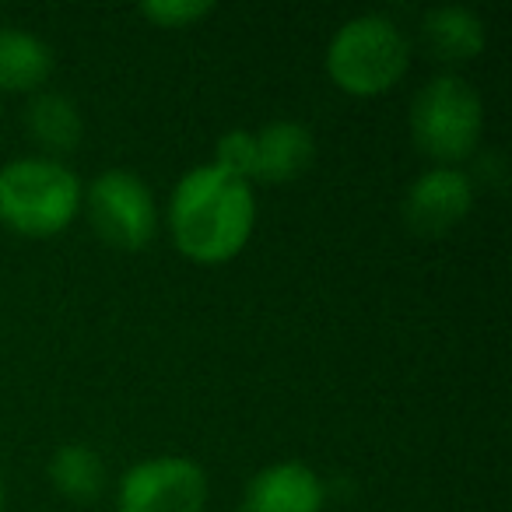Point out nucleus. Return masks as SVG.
Listing matches in <instances>:
<instances>
[{
  "label": "nucleus",
  "instance_id": "nucleus-1",
  "mask_svg": "<svg viewBox=\"0 0 512 512\" xmlns=\"http://www.w3.org/2000/svg\"><path fill=\"white\" fill-rule=\"evenodd\" d=\"M169 218L179 253L197 264H225L253 232V190L218 165H200L179 179Z\"/></svg>",
  "mask_w": 512,
  "mask_h": 512
},
{
  "label": "nucleus",
  "instance_id": "nucleus-2",
  "mask_svg": "<svg viewBox=\"0 0 512 512\" xmlns=\"http://www.w3.org/2000/svg\"><path fill=\"white\" fill-rule=\"evenodd\" d=\"M74 172L43 158H22L0 169V221L22 235H57L78 211Z\"/></svg>",
  "mask_w": 512,
  "mask_h": 512
},
{
  "label": "nucleus",
  "instance_id": "nucleus-3",
  "mask_svg": "<svg viewBox=\"0 0 512 512\" xmlns=\"http://www.w3.org/2000/svg\"><path fill=\"white\" fill-rule=\"evenodd\" d=\"M407 39L390 18L362 15L334 36L327 53V71L344 92L379 95L407 71Z\"/></svg>",
  "mask_w": 512,
  "mask_h": 512
},
{
  "label": "nucleus",
  "instance_id": "nucleus-4",
  "mask_svg": "<svg viewBox=\"0 0 512 512\" xmlns=\"http://www.w3.org/2000/svg\"><path fill=\"white\" fill-rule=\"evenodd\" d=\"M484 109L477 92L460 78H439L421 88L411 109L414 141L439 162H460L477 148Z\"/></svg>",
  "mask_w": 512,
  "mask_h": 512
},
{
  "label": "nucleus",
  "instance_id": "nucleus-5",
  "mask_svg": "<svg viewBox=\"0 0 512 512\" xmlns=\"http://www.w3.org/2000/svg\"><path fill=\"white\" fill-rule=\"evenodd\" d=\"M88 214L92 225L109 246L116 249H134L148 246L155 235V204H151V190L134 176V172L109 169L92 183V197H88Z\"/></svg>",
  "mask_w": 512,
  "mask_h": 512
},
{
  "label": "nucleus",
  "instance_id": "nucleus-6",
  "mask_svg": "<svg viewBox=\"0 0 512 512\" xmlns=\"http://www.w3.org/2000/svg\"><path fill=\"white\" fill-rule=\"evenodd\" d=\"M204 502V470L183 456L137 463L120 484V512H204Z\"/></svg>",
  "mask_w": 512,
  "mask_h": 512
},
{
  "label": "nucleus",
  "instance_id": "nucleus-7",
  "mask_svg": "<svg viewBox=\"0 0 512 512\" xmlns=\"http://www.w3.org/2000/svg\"><path fill=\"white\" fill-rule=\"evenodd\" d=\"M470 204H474V190L460 169H432L411 186L404 200V218L418 235H442L467 218Z\"/></svg>",
  "mask_w": 512,
  "mask_h": 512
},
{
  "label": "nucleus",
  "instance_id": "nucleus-8",
  "mask_svg": "<svg viewBox=\"0 0 512 512\" xmlns=\"http://www.w3.org/2000/svg\"><path fill=\"white\" fill-rule=\"evenodd\" d=\"M323 484L306 463H274L246 491V512H320Z\"/></svg>",
  "mask_w": 512,
  "mask_h": 512
},
{
  "label": "nucleus",
  "instance_id": "nucleus-9",
  "mask_svg": "<svg viewBox=\"0 0 512 512\" xmlns=\"http://www.w3.org/2000/svg\"><path fill=\"white\" fill-rule=\"evenodd\" d=\"M256 137V179L267 183H288V179L302 176L313 162V134L302 123H271Z\"/></svg>",
  "mask_w": 512,
  "mask_h": 512
},
{
  "label": "nucleus",
  "instance_id": "nucleus-10",
  "mask_svg": "<svg viewBox=\"0 0 512 512\" xmlns=\"http://www.w3.org/2000/svg\"><path fill=\"white\" fill-rule=\"evenodd\" d=\"M53 71V53L43 39L29 36V32L4 29L0 32V85L25 92V88H39Z\"/></svg>",
  "mask_w": 512,
  "mask_h": 512
},
{
  "label": "nucleus",
  "instance_id": "nucleus-11",
  "mask_svg": "<svg viewBox=\"0 0 512 512\" xmlns=\"http://www.w3.org/2000/svg\"><path fill=\"white\" fill-rule=\"evenodd\" d=\"M421 36H425V46L435 57L453 64V60H470L481 53L484 25L477 22V15L463 8H439L425 18Z\"/></svg>",
  "mask_w": 512,
  "mask_h": 512
},
{
  "label": "nucleus",
  "instance_id": "nucleus-12",
  "mask_svg": "<svg viewBox=\"0 0 512 512\" xmlns=\"http://www.w3.org/2000/svg\"><path fill=\"white\" fill-rule=\"evenodd\" d=\"M50 477L71 502H92L106 488V463L88 446H60L50 460Z\"/></svg>",
  "mask_w": 512,
  "mask_h": 512
},
{
  "label": "nucleus",
  "instance_id": "nucleus-13",
  "mask_svg": "<svg viewBox=\"0 0 512 512\" xmlns=\"http://www.w3.org/2000/svg\"><path fill=\"white\" fill-rule=\"evenodd\" d=\"M29 130L39 137V144L50 151H74L81 141V116L67 95L46 92L36 95L29 106Z\"/></svg>",
  "mask_w": 512,
  "mask_h": 512
},
{
  "label": "nucleus",
  "instance_id": "nucleus-14",
  "mask_svg": "<svg viewBox=\"0 0 512 512\" xmlns=\"http://www.w3.org/2000/svg\"><path fill=\"white\" fill-rule=\"evenodd\" d=\"M218 169L232 172V176L246 179L256 172V137L249 130H232L218 141Z\"/></svg>",
  "mask_w": 512,
  "mask_h": 512
},
{
  "label": "nucleus",
  "instance_id": "nucleus-15",
  "mask_svg": "<svg viewBox=\"0 0 512 512\" xmlns=\"http://www.w3.org/2000/svg\"><path fill=\"white\" fill-rule=\"evenodd\" d=\"M214 4H204V0H155V4H141V15L151 18V22L158 25H176V29H183V25H190L193 18H204L211 15Z\"/></svg>",
  "mask_w": 512,
  "mask_h": 512
},
{
  "label": "nucleus",
  "instance_id": "nucleus-16",
  "mask_svg": "<svg viewBox=\"0 0 512 512\" xmlns=\"http://www.w3.org/2000/svg\"><path fill=\"white\" fill-rule=\"evenodd\" d=\"M0 502H4V484H0Z\"/></svg>",
  "mask_w": 512,
  "mask_h": 512
}]
</instances>
